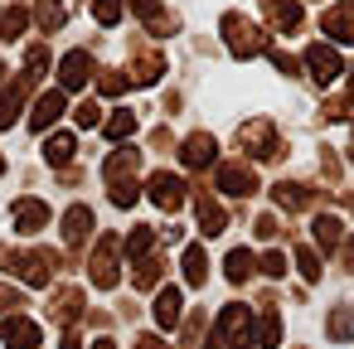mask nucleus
<instances>
[{
    "mask_svg": "<svg viewBox=\"0 0 354 349\" xmlns=\"http://www.w3.org/2000/svg\"><path fill=\"white\" fill-rule=\"evenodd\" d=\"M0 339H6L10 349H39L44 330H39V320H30V315H6V320H0Z\"/></svg>",
    "mask_w": 354,
    "mask_h": 349,
    "instance_id": "nucleus-10",
    "label": "nucleus"
},
{
    "mask_svg": "<svg viewBox=\"0 0 354 349\" xmlns=\"http://www.w3.org/2000/svg\"><path fill=\"white\" fill-rule=\"evenodd\" d=\"M315 243H320V247H339V243H344V228H339V218L320 214V218H315Z\"/></svg>",
    "mask_w": 354,
    "mask_h": 349,
    "instance_id": "nucleus-34",
    "label": "nucleus"
},
{
    "mask_svg": "<svg viewBox=\"0 0 354 349\" xmlns=\"http://www.w3.org/2000/svg\"><path fill=\"white\" fill-rule=\"evenodd\" d=\"M180 160H185V170H209V165L218 160V146H214V136H209V131H194V136H185V146H180Z\"/></svg>",
    "mask_w": 354,
    "mask_h": 349,
    "instance_id": "nucleus-15",
    "label": "nucleus"
},
{
    "mask_svg": "<svg viewBox=\"0 0 354 349\" xmlns=\"http://www.w3.org/2000/svg\"><path fill=\"white\" fill-rule=\"evenodd\" d=\"M151 247H156V228H146V223H136V228L127 233V243H122V252H127L131 262L151 257Z\"/></svg>",
    "mask_w": 354,
    "mask_h": 349,
    "instance_id": "nucleus-27",
    "label": "nucleus"
},
{
    "mask_svg": "<svg viewBox=\"0 0 354 349\" xmlns=\"http://www.w3.org/2000/svg\"><path fill=\"white\" fill-rule=\"evenodd\" d=\"M325 330H330V339H335V344H344V339L354 334V315H349L344 305H335V310H330V325H325Z\"/></svg>",
    "mask_w": 354,
    "mask_h": 349,
    "instance_id": "nucleus-36",
    "label": "nucleus"
},
{
    "mask_svg": "<svg viewBox=\"0 0 354 349\" xmlns=\"http://www.w3.org/2000/svg\"><path fill=\"white\" fill-rule=\"evenodd\" d=\"M93 228H97V223H93V209H88V204H73V209L64 214V243H68V247L88 243Z\"/></svg>",
    "mask_w": 354,
    "mask_h": 349,
    "instance_id": "nucleus-22",
    "label": "nucleus"
},
{
    "mask_svg": "<svg viewBox=\"0 0 354 349\" xmlns=\"http://www.w3.org/2000/svg\"><path fill=\"white\" fill-rule=\"evenodd\" d=\"M64 349H83V330H64Z\"/></svg>",
    "mask_w": 354,
    "mask_h": 349,
    "instance_id": "nucleus-44",
    "label": "nucleus"
},
{
    "mask_svg": "<svg viewBox=\"0 0 354 349\" xmlns=\"http://www.w3.org/2000/svg\"><path fill=\"white\" fill-rule=\"evenodd\" d=\"M93 349H117V339H93Z\"/></svg>",
    "mask_w": 354,
    "mask_h": 349,
    "instance_id": "nucleus-47",
    "label": "nucleus"
},
{
    "mask_svg": "<svg viewBox=\"0 0 354 349\" xmlns=\"http://www.w3.org/2000/svg\"><path fill=\"white\" fill-rule=\"evenodd\" d=\"M10 214H15V233H25V238H35V233H44L49 228V204L44 199H35V194H25V199H15L10 204Z\"/></svg>",
    "mask_w": 354,
    "mask_h": 349,
    "instance_id": "nucleus-7",
    "label": "nucleus"
},
{
    "mask_svg": "<svg viewBox=\"0 0 354 349\" xmlns=\"http://www.w3.org/2000/svg\"><path fill=\"white\" fill-rule=\"evenodd\" d=\"M306 68H310L315 88H330V83L344 73V64H339V54H335L330 44H310V49H306Z\"/></svg>",
    "mask_w": 354,
    "mask_h": 349,
    "instance_id": "nucleus-11",
    "label": "nucleus"
},
{
    "mask_svg": "<svg viewBox=\"0 0 354 349\" xmlns=\"http://www.w3.org/2000/svg\"><path fill=\"white\" fill-rule=\"evenodd\" d=\"M252 233H257V238H277V233H281V218H277V214H262V218L252 223Z\"/></svg>",
    "mask_w": 354,
    "mask_h": 349,
    "instance_id": "nucleus-43",
    "label": "nucleus"
},
{
    "mask_svg": "<svg viewBox=\"0 0 354 349\" xmlns=\"http://www.w3.org/2000/svg\"><path fill=\"white\" fill-rule=\"evenodd\" d=\"M180 315H185V310H180V291H175V286H160L156 301H151V320H156L160 330H175Z\"/></svg>",
    "mask_w": 354,
    "mask_h": 349,
    "instance_id": "nucleus-23",
    "label": "nucleus"
},
{
    "mask_svg": "<svg viewBox=\"0 0 354 349\" xmlns=\"http://www.w3.org/2000/svg\"><path fill=\"white\" fill-rule=\"evenodd\" d=\"M73 151H78V141H73L68 131H59V136H49V141H44V160H49V165H59V170L73 160Z\"/></svg>",
    "mask_w": 354,
    "mask_h": 349,
    "instance_id": "nucleus-29",
    "label": "nucleus"
},
{
    "mask_svg": "<svg viewBox=\"0 0 354 349\" xmlns=\"http://www.w3.org/2000/svg\"><path fill=\"white\" fill-rule=\"evenodd\" d=\"M93 78H97V64H93V54H83V49L64 54V64H59V93H83Z\"/></svg>",
    "mask_w": 354,
    "mask_h": 349,
    "instance_id": "nucleus-6",
    "label": "nucleus"
},
{
    "mask_svg": "<svg viewBox=\"0 0 354 349\" xmlns=\"http://www.w3.org/2000/svg\"><path fill=\"white\" fill-rule=\"evenodd\" d=\"M73 122H78L83 131H93V126H102V107H97V102H78V107H73Z\"/></svg>",
    "mask_w": 354,
    "mask_h": 349,
    "instance_id": "nucleus-40",
    "label": "nucleus"
},
{
    "mask_svg": "<svg viewBox=\"0 0 354 349\" xmlns=\"http://www.w3.org/2000/svg\"><path fill=\"white\" fill-rule=\"evenodd\" d=\"M218 30H223V44H228V54H233V59H257V54H267V49H272V44H267V35H262L248 15H233V10H228V15L218 20Z\"/></svg>",
    "mask_w": 354,
    "mask_h": 349,
    "instance_id": "nucleus-3",
    "label": "nucleus"
},
{
    "mask_svg": "<svg viewBox=\"0 0 354 349\" xmlns=\"http://www.w3.org/2000/svg\"><path fill=\"white\" fill-rule=\"evenodd\" d=\"M136 349H165L160 334H136Z\"/></svg>",
    "mask_w": 354,
    "mask_h": 349,
    "instance_id": "nucleus-45",
    "label": "nucleus"
},
{
    "mask_svg": "<svg viewBox=\"0 0 354 349\" xmlns=\"http://www.w3.org/2000/svg\"><path fill=\"white\" fill-rule=\"evenodd\" d=\"M272 204H281V209L301 214V209L320 204V189H310V185H301V180H281V185H272Z\"/></svg>",
    "mask_w": 354,
    "mask_h": 349,
    "instance_id": "nucleus-16",
    "label": "nucleus"
},
{
    "mask_svg": "<svg viewBox=\"0 0 354 349\" xmlns=\"http://www.w3.org/2000/svg\"><path fill=\"white\" fill-rule=\"evenodd\" d=\"M257 267H262V272H267V276H277V281H281V276H286V257H281V252H277V247H272V252H267V257H262V262H257Z\"/></svg>",
    "mask_w": 354,
    "mask_h": 349,
    "instance_id": "nucleus-42",
    "label": "nucleus"
},
{
    "mask_svg": "<svg viewBox=\"0 0 354 349\" xmlns=\"http://www.w3.org/2000/svg\"><path fill=\"white\" fill-rule=\"evenodd\" d=\"M252 272H257V257H252L248 247H233V252L223 257V276H228L233 286H243V281H248Z\"/></svg>",
    "mask_w": 354,
    "mask_h": 349,
    "instance_id": "nucleus-26",
    "label": "nucleus"
},
{
    "mask_svg": "<svg viewBox=\"0 0 354 349\" xmlns=\"http://www.w3.org/2000/svg\"><path fill=\"white\" fill-rule=\"evenodd\" d=\"M146 194H151V204H156V209L175 214V209L185 204V180H180V175H170V170H156V175H151V185H146Z\"/></svg>",
    "mask_w": 354,
    "mask_h": 349,
    "instance_id": "nucleus-9",
    "label": "nucleus"
},
{
    "mask_svg": "<svg viewBox=\"0 0 354 349\" xmlns=\"http://www.w3.org/2000/svg\"><path fill=\"white\" fill-rule=\"evenodd\" d=\"M136 165H141V151H131V146H117V151L107 155L102 175H107V185H117V180H131V175H136Z\"/></svg>",
    "mask_w": 354,
    "mask_h": 349,
    "instance_id": "nucleus-24",
    "label": "nucleus"
},
{
    "mask_svg": "<svg viewBox=\"0 0 354 349\" xmlns=\"http://www.w3.org/2000/svg\"><path fill=\"white\" fill-rule=\"evenodd\" d=\"M49 64H54V59H49V44H30V49H25V73H30V78H44Z\"/></svg>",
    "mask_w": 354,
    "mask_h": 349,
    "instance_id": "nucleus-35",
    "label": "nucleus"
},
{
    "mask_svg": "<svg viewBox=\"0 0 354 349\" xmlns=\"http://www.w3.org/2000/svg\"><path fill=\"white\" fill-rule=\"evenodd\" d=\"M88 310V301H83V286H59L54 291V301H49V315L59 320V325H68L73 330V320Z\"/></svg>",
    "mask_w": 354,
    "mask_h": 349,
    "instance_id": "nucleus-18",
    "label": "nucleus"
},
{
    "mask_svg": "<svg viewBox=\"0 0 354 349\" xmlns=\"http://www.w3.org/2000/svg\"><path fill=\"white\" fill-rule=\"evenodd\" d=\"M30 30V10L10 6V10H0V39H20Z\"/></svg>",
    "mask_w": 354,
    "mask_h": 349,
    "instance_id": "nucleus-32",
    "label": "nucleus"
},
{
    "mask_svg": "<svg viewBox=\"0 0 354 349\" xmlns=\"http://www.w3.org/2000/svg\"><path fill=\"white\" fill-rule=\"evenodd\" d=\"M0 83H6V59H0Z\"/></svg>",
    "mask_w": 354,
    "mask_h": 349,
    "instance_id": "nucleus-49",
    "label": "nucleus"
},
{
    "mask_svg": "<svg viewBox=\"0 0 354 349\" xmlns=\"http://www.w3.org/2000/svg\"><path fill=\"white\" fill-rule=\"evenodd\" d=\"M30 20L44 30V35H54V30H64V20H68V10H64V0H35V10H30Z\"/></svg>",
    "mask_w": 354,
    "mask_h": 349,
    "instance_id": "nucleus-25",
    "label": "nucleus"
},
{
    "mask_svg": "<svg viewBox=\"0 0 354 349\" xmlns=\"http://www.w3.org/2000/svg\"><path fill=\"white\" fill-rule=\"evenodd\" d=\"M127 15V0H93V20L97 25H122Z\"/></svg>",
    "mask_w": 354,
    "mask_h": 349,
    "instance_id": "nucleus-37",
    "label": "nucleus"
},
{
    "mask_svg": "<svg viewBox=\"0 0 354 349\" xmlns=\"http://www.w3.org/2000/svg\"><path fill=\"white\" fill-rule=\"evenodd\" d=\"M127 10L146 25V35H175V15L160 6V0H127Z\"/></svg>",
    "mask_w": 354,
    "mask_h": 349,
    "instance_id": "nucleus-13",
    "label": "nucleus"
},
{
    "mask_svg": "<svg viewBox=\"0 0 354 349\" xmlns=\"http://www.w3.org/2000/svg\"><path fill=\"white\" fill-rule=\"evenodd\" d=\"M194 218H199V233H204V238H218V233L228 228V214H223V204H218L209 189L194 194Z\"/></svg>",
    "mask_w": 354,
    "mask_h": 349,
    "instance_id": "nucleus-17",
    "label": "nucleus"
},
{
    "mask_svg": "<svg viewBox=\"0 0 354 349\" xmlns=\"http://www.w3.org/2000/svg\"><path fill=\"white\" fill-rule=\"evenodd\" d=\"M59 117H64V93H59V88H54V93H39V97L30 102V126H35V131L54 126Z\"/></svg>",
    "mask_w": 354,
    "mask_h": 349,
    "instance_id": "nucleus-21",
    "label": "nucleus"
},
{
    "mask_svg": "<svg viewBox=\"0 0 354 349\" xmlns=\"http://www.w3.org/2000/svg\"><path fill=\"white\" fill-rule=\"evenodd\" d=\"M0 175H6V155H0Z\"/></svg>",
    "mask_w": 354,
    "mask_h": 349,
    "instance_id": "nucleus-50",
    "label": "nucleus"
},
{
    "mask_svg": "<svg viewBox=\"0 0 354 349\" xmlns=\"http://www.w3.org/2000/svg\"><path fill=\"white\" fill-rule=\"evenodd\" d=\"M117 257H122V238H117V233H102V238H97V252H93V262H88V276H93L97 291H112V286L122 281V272H117L122 262H117Z\"/></svg>",
    "mask_w": 354,
    "mask_h": 349,
    "instance_id": "nucleus-5",
    "label": "nucleus"
},
{
    "mask_svg": "<svg viewBox=\"0 0 354 349\" xmlns=\"http://www.w3.org/2000/svg\"><path fill=\"white\" fill-rule=\"evenodd\" d=\"M320 35H330L335 44H354V0H339L320 15Z\"/></svg>",
    "mask_w": 354,
    "mask_h": 349,
    "instance_id": "nucleus-12",
    "label": "nucleus"
},
{
    "mask_svg": "<svg viewBox=\"0 0 354 349\" xmlns=\"http://www.w3.org/2000/svg\"><path fill=\"white\" fill-rule=\"evenodd\" d=\"M296 267H301V276H306V281H320V252H315V247H306V243H301V247H296Z\"/></svg>",
    "mask_w": 354,
    "mask_h": 349,
    "instance_id": "nucleus-38",
    "label": "nucleus"
},
{
    "mask_svg": "<svg viewBox=\"0 0 354 349\" xmlns=\"http://www.w3.org/2000/svg\"><path fill=\"white\" fill-rule=\"evenodd\" d=\"M218 189L228 199H248V194H257V170L252 165H238V160H223L218 165Z\"/></svg>",
    "mask_w": 354,
    "mask_h": 349,
    "instance_id": "nucleus-8",
    "label": "nucleus"
},
{
    "mask_svg": "<svg viewBox=\"0 0 354 349\" xmlns=\"http://www.w3.org/2000/svg\"><path fill=\"white\" fill-rule=\"evenodd\" d=\"M107 199H112L117 209H131V204H136V180H117V185H107Z\"/></svg>",
    "mask_w": 354,
    "mask_h": 349,
    "instance_id": "nucleus-39",
    "label": "nucleus"
},
{
    "mask_svg": "<svg viewBox=\"0 0 354 349\" xmlns=\"http://www.w3.org/2000/svg\"><path fill=\"white\" fill-rule=\"evenodd\" d=\"M339 252H344V267L354 272V238H344V243H339Z\"/></svg>",
    "mask_w": 354,
    "mask_h": 349,
    "instance_id": "nucleus-46",
    "label": "nucleus"
},
{
    "mask_svg": "<svg viewBox=\"0 0 354 349\" xmlns=\"http://www.w3.org/2000/svg\"><path fill=\"white\" fill-rule=\"evenodd\" d=\"M160 73H165V54H160V49H151V44H136V59H131L127 78L146 88V83H160Z\"/></svg>",
    "mask_w": 354,
    "mask_h": 349,
    "instance_id": "nucleus-14",
    "label": "nucleus"
},
{
    "mask_svg": "<svg viewBox=\"0 0 354 349\" xmlns=\"http://www.w3.org/2000/svg\"><path fill=\"white\" fill-rule=\"evenodd\" d=\"M185 281H189V286H204V281H209V252H204L199 243L185 247Z\"/></svg>",
    "mask_w": 354,
    "mask_h": 349,
    "instance_id": "nucleus-28",
    "label": "nucleus"
},
{
    "mask_svg": "<svg viewBox=\"0 0 354 349\" xmlns=\"http://www.w3.org/2000/svg\"><path fill=\"white\" fill-rule=\"evenodd\" d=\"M102 131L112 136V141H127V136H136V112H112V117H102Z\"/></svg>",
    "mask_w": 354,
    "mask_h": 349,
    "instance_id": "nucleus-31",
    "label": "nucleus"
},
{
    "mask_svg": "<svg viewBox=\"0 0 354 349\" xmlns=\"http://www.w3.org/2000/svg\"><path fill=\"white\" fill-rule=\"evenodd\" d=\"M262 10H267V25H272L277 35H296V30L306 25V15H301L296 0H262Z\"/></svg>",
    "mask_w": 354,
    "mask_h": 349,
    "instance_id": "nucleus-20",
    "label": "nucleus"
},
{
    "mask_svg": "<svg viewBox=\"0 0 354 349\" xmlns=\"http://www.w3.org/2000/svg\"><path fill=\"white\" fill-rule=\"evenodd\" d=\"M160 272H165V257H141V262H136V272H131V281H136V291H156V281H160Z\"/></svg>",
    "mask_w": 354,
    "mask_h": 349,
    "instance_id": "nucleus-30",
    "label": "nucleus"
},
{
    "mask_svg": "<svg viewBox=\"0 0 354 349\" xmlns=\"http://www.w3.org/2000/svg\"><path fill=\"white\" fill-rule=\"evenodd\" d=\"M233 141H238V151H248L252 160H286V141L277 136V126H272L267 117H252V122H243Z\"/></svg>",
    "mask_w": 354,
    "mask_h": 349,
    "instance_id": "nucleus-1",
    "label": "nucleus"
},
{
    "mask_svg": "<svg viewBox=\"0 0 354 349\" xmlns=\"http://www.w3.org/2000/svg\"><path fill=\"white\" fill-rule=\"evenodd\" d=\"M0 267L6 272H15L20 281H30V286H44L54 272H59V252H20V247H0Z\"/></svg>",
    "mask_w": 354,
    "mask_h": 349,
    "instance_id": "nucleus-2",
    "label": "nucleus"
},
{
    "mask_svg": "<svg viewBox=\"0 0 354 349\" xmlns=\"http://www.w3.org/2000/svg\"><path fill=\"white\" fill-rule=\"evenodd\" d=\"M252 315H248V305H223L218 310V320H214V334H209V344L204 349H252Z\"/></svg>",
    "mask_w": 354,
    "mask_h": 349,
    "instance_id": "nucleus-4",
    "label": "nucleus"
},
{
    "mask_svg": "<svg viewBox=\"0 0 354 349\" xmlns=\"http://www.w3.org/2000/svg\"><path fill=\"white\" fill-rule=\"evenodd\" d=\"M127 88H131L127 68H107V73H97V93H102V97H122Z\"/></svg>",
    "mask_w": 354,
    "mask_h": 349,
    "instance_id": "nucleus-33",
    "label": "nucleus"
},
{
    "mask_svg": "<svg viewBox=\"0 0 354 349\" xmlns=\"http://www.w3.org/2000/svg\"><path fill=\"white\" fill-rule=\"evenodd\" d=\"M281 344V315L272 301H257V330H252V349H277Z\"/></svg>",
    "mask_w": 354,
    "mask_h": 349,
    "instance_id": "nucleus-19",
    "label": "nucleus"
},
{
    "mask_svg": "<svg viewBox=\"0 0 354 349\" xmlns=\"http://www.w3.org/2000/svg\"><path fill=\"white\" fill-rule=\"evenodd\" d=\"M20 305H25V296H20L15 286H0V320H6V315H20Z\"/></svg>",
    "mask_w": 354,
    "mask_h": 349,
    "instance_id": "nucleus-41",
    "label": "nucleus"
},
{
    "mask_svg": "<svg viewBox=\"0 0 354 349\" xmlns=\"http://www.w3.org/2000/svg\"><path fill=\"white\" fill-rule=\"evenodd\" d=\"M344 102H349V107H354V68H349V97H344Z\"/></svg>",
    "mask_w": 354,
    "mask_h": 349,
    "instance_id": "nucleus-48",
    "label": "nucleus"
}]
</instances>
